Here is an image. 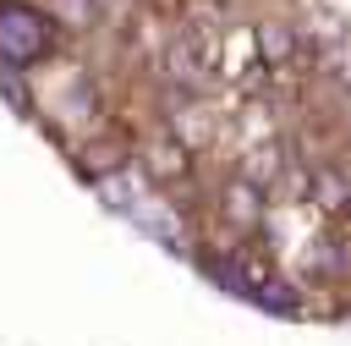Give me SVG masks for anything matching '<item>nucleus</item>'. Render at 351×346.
<instances>
[{
  "instance_id": "1",
  "label": "nucleus",
  "mask_w": 351,
  "mask_h": 346,
  "mask_svg": "<svg viewBox=\"0 0 351 346\" xmlns=\"http://www.w3.org/2000/svg\"><path fill=\"white\" fill-rule=\"evenodd\" d=\"M0 49L11 60H33L44 49V22L27 11V5H5L0 11Z\"/></svg>"
}]
</instances>
